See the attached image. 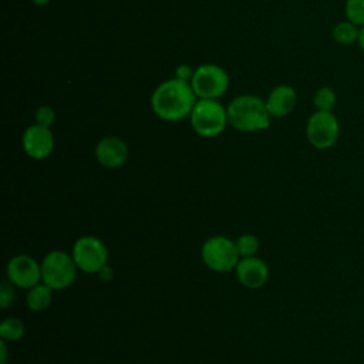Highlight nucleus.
<instances>
[{
  "label": "nucleus",
  "mask_w": 364,
  "mask_h": 364,
  "mask_svg": "<svg viewBox=\"0 0 364 364\" xmlns=\"http://www.w3.org/2000/svg\"><path fill=\"white\" fill-rule=\"evenodd\" d=\"M198 101L191 82L171 78L161 82L151 95V108L154 114L169 122L181 121L191 115Z\"/></svg>",
  "instance_id": "obj_1"
},
{
  "label": "nucleus",
  "mask_w": 364,
  "mask_h": 364,
  "mask_svg": "<svg viewBox=\"0 0 364 364\" xmlns=\"http://www.w3.org/2000/svg\"><path fill=\"white\" fill-rule=\"evenodd\" d=\"M228 108V122L240 132H257L269 128L270 114L266 101L260 97L242 94L235 97Z\"/></svg>",
  "instance_id": "obj_2"
},
{
  "label": "nucleus",
  "mask_w": 364,
  "mask_h": 364,
  "mask_svg": "<svg viewBox=\"0 0 364 364\" xmlns=\"http://www.w3.org/2000/svg\"><path fill=\"white\" fill-rule=\"evenodd\" d=\"M189 121L198 135L213 138L220 135L229 124L228 108L218 100H198L189 115Z\"/></svg>",
  "instance_id": "obj_3"
},
{
  "label": "nucleus",
  "mask_w": 364,
  "mask_h": 364,
  "mask_svg": "<svg viewBox=\"0 0 364 364\" xmlns=\"http://www.w3.org/2000/svg\"><path fill=\"white\" fill-rule=\"evenodd\" d=\"M40 264L41 282L53 290H64L70 287L77 277L78 267L74 257L64 250H51Z\"/></svg>",
  "instance_id": "obj_4"
},
{
  "label": "nucleus",
  "mask_w": 364,
  "mask_h": 364,
  "mask_svg": "<svg viewBox=\"0 0 364 364\" xmlns=\"http://www.w3.org/2000/svg\"><path fill=\"white\" fill-rule=\"evenodd\" d=\"M200 256L203 263L216 273L235 270L240 260L236 242L222 235H216L205 240L200 249Z\"/></svg>",
  "instance_id": "obj_5"
},
{
  "label": "nucleus",
  "mask_w": 364,
  "mask_h": 364,
  "mask_svg": "<svg viewBox=\"0 0 364 364\" xmlns=\"http://www.w3.org/2000/svg\"><path fill=\"white\" fill-rule=\"evenodd\" d=\"M191 87L198 100H219L229 88V75L218 64H202L195 68Z\"/></svg>",
  "instance_id": "obj_6"
},
{
  "label": "nucleus",
  "mask_w": 364,
  "mask_h": 364,
  "mask_svg": "<svg viewBox=\"0 0 364 364\" xmlns=\"http://www.w3.org/2000/svg\"><path fill=\"white\" fill-rule=\"evenodd\" d=\"M306 136L316 149H330L340 136V122L333 111H314L306 124Z\"/></svg>",
  "instance_id": "obj_7"
},
{
  "label": "nucleus",
  "mask_w": 364,
  "mask_h": 364,
  "mask_svg": "<svg viewBox=\"0 0 364 364\" xmlns=\"http://www.w3.org/2000/svg\"><path fill=\"white\" fill-rule=\"evenodd\" d=\"M71 255L78 270L88 274H98L108 262L107 246L101 239L91 235L78 237L73 246Z\"/></svg>",
  "instance_id": "obj_8"
},
{
  "label": "nucleus",
  "mask_w": 364,
  "mask_h": 364,
  "mask_svg": "<svg viewBox=\"0 0 364 364\" xmlns=\"http://www.w3.org/2000/svg\"><path fill=\"white\" fill-rule=\"evenodd\" d=\"M6 274L13 286L28 290L41 282V264L28 255H16L9 260Z\"/></svg>",
  "instance_id": "obj_9"
},
{
  "label": "nucleus",
  "mask_w": 364,
  "mask_h": 364,
  "mask_svg": "<svg viewBox=\"0 0 364 364\" xmlns=\"http://www.w3.org/2000/svg\"><path fill=\"white\" fill-rule=\"evenodd\" d=\"M23 149L24 152L36 161L48 158L54 151V135L50 128L33 124L23 132Z\"/></svg>",
  "instance_id": "obj_10"
},
{
  "label": "nucleus",
  "mask_w": 364,
  "mask_h": 364,
  "mask_svg": "<svg viewBox=\"0 0 364 364\" xmlns=\"http://www.w3.org/2000/svg\"><path fill=\"white\" fill-rule=\"evenodd\" d=\"M128 145L119 136H105L95 146V158L100 165L108 169L121 168L128 159Z\"/></svg>",
  "instance_id": "obj_11"
},
{
  "label": "nucleus",
  "mask_w": 364,
  "mask_h": 364,
  "mask_svg": "<svg viewBox=\"0 0 364 364\" xmlns=\"http://www.w3.org/2000/svg\"><path fill=\"white\" fill-rule=\"evenodd\" d=\"M235 273L237 280L249 289H259L269 279V267L266 262L257 256L240 257L235 267Z\"/></svg>",
  "instance_id": "obj_12"
},
{
  "label": "nucleus",
  "mask_w": 364,
  "mask_h": 364,
  "mask_svg": "<svg viewBox=\"0 0 364 364\" xmlns=\"http://www.w3.org/2000/svg\"><path fill=\"white\" fill-rule=\"evenodd\" d=\"M264 101L272 118H283L296 108L297 92L291 85L280 84L270 90Z\"/></svg>",
  "instance_id": "obj_13"
},
{
  "label": "nucleus",
  "mask_w": 364,
  "mask_h": 364,
  "mask_svg": "<svg viewBox=\"0 0 364 364\" xmlns=\"http://www.w3.org/2000/svg\"><path fill=\"white\" fill-rule=\"evenodd\" d=\"M53 301V289L46 283H38L27 290L26 303L31 311H43Z\"/></svg>",
  "instance_id": "obj_14"
},
{
  "label": "nucleus",
  "mask_w": 364,
  "mask_h": 364,
  "mask_svg": "<svg viewBox=\"0 0 364 364\" xmlns=\"http://www.w3.org/2000/svg\"><path fill=\"white\" fill-rule=\"evenodd\" d=\"M358 34H360V27L347 18L337 21L331 28V37L340 46L357 44Z\"/></svg>",
  "instance_id": "obj_15"
},
{
  "label": "nucleus",
  "mask_w": 364,
  "mask_h": 364,
  "mask_svg": "<svg viewBox=\"0 0 364 364\" xmlns=\"http://www.w3.org/2000/svg\"><path fill=\"white\" fill-rule=\"evenodd\" d=\"M26 333L24 323L17 317H7L0 324V338L4 341H17Z\"/></svg>",
  "instance_id": "obj_16"
},
{
  "label": "nucleus",
  "mask_w": 364,
  "mask_h": 364,
  "mask_svg": "<svg viewBox=\"0 0 364 364\" xmlns=\"http://www.w3.org/2000/svg\"><path fill=\"white\" fill-rule=\"evenodd\" d=\"M336 104H337V95L331 87L323 85L314 91L313 105L316 111H333Z\"/></svg>",
  "instance_id": "obj_17"
},
{
  "label": "nucleus",
  "mask_w": 364,
  "mask_h": 364,
  "mask_svg": "<svg viewBox=\"0 0 364 364\" xmlns=\"http://www.w3.org/2000/svg\"><path fill=\"white\" fill-rule=\"evenodd\" d=\"M236 247L240 257H250V256H256V253L259 252L260 242L257 236L252 233H243L236 239Z\"/></svg>",
  "instance_id": "obj_18"
},
{
  "label": "nucleus",
  "mask_w": 364,
  "mask_h": 364,
  "mask_svg": "<svg viewBox=\"0 0 364 364\" xmlns=\"http://www.w3.org/2000/svg\"><path fill=\"white\" fill-rule=\"evenodd\" d=\"M344 16L358 27L364 26V0H346Z\"/></svg>",
  "instance_id": "obj_19"
},
{
  "label": "nucleus",
  "mask_w": 364,
  "mask_h": 364,
  "mask_svg": "<svg viewBox=\"0 0 364 364\" xmlns=\"http://www.w3.org/2000/svg\"><path fill=\"white\" fill-rule=\"evenodd\" d=\"M36 124L50 128L55 121V111L50 105H40L34 112Z\"/></svg>",
  "instance_id": "obj_20"
},
{
  "label": "nucleus",
  "mask_w": 364,
  "mask_h": 364,
  "mask_svg": "<svg viewBox=\"0 0 364 364\" xmlns=\"http://www.w3.org/2000/svg\"><path fill=\"white\" fill-rule=\"evenodd\" d=\"M16 299V293L13 289L11 283L3 282L0 286V307L1 309H9L13 306Z\"/></svg>",
  "instance_id": "obj_21"
},
{
  "label": "nucleus",
  "mask_w": 364,
  "mask_h": 364,
  "mask_svg": "<svg viewBox=\"0 0 364 364\" xmlns=\"http://www.w3.org/2000/svg\"><path fill=\"white\" fill-rule=\"evenodd\" d=\"M193 73L195 70L188 65V64H181L176 67V71H175V78L178 80H182V81H186V82H191L192 77H193Z\"/></svg>",
  "instance_id": "obj_22"
},
{
  "label": "nucleus",
  "mask_w": 364,
  "mask_h": 364,
  "mask_svg": "<svg viewBox=\"0 0 364 364\" xmlns=\"http://www.w3.org/2000/svg\"><path fill=\"white\" fill-rule=\"evenodd\" d=\"M7 341L0 340V364H6L7 363Z\"/></svg>",
  "instance_id": "obj_23"
},
{
  "label": "nucleus",
  "mask_w": 364,
  "mask_h": 364,
  "mask_svg": "<svg viewBox=\"0 0 364 364\" xmlns=\"http://www.w3.org/2000/svg\"><path fill=\"white\" fill-rule=\"evenodd\" d=\"M98 276L101 280H111L112 277V270L108 267V264L105 267H102L100 272H98Z\"/></svg>",
  "instance_id": "obj_24"
},
{
  "label": "nucleus",
  "mask_w": 364,
  "mask_h": 364,
  "mask_svg": "<svg viewBox=\"0 0 364 364\" xmlns=\"http://www.w3.org/2000/svg\"><path fill=\"white\" fill-rule=\"evenodd\" d=\"M357 46H358V48L364 53V26H363V27H360V34H358Z\"/></svg>",
  "instance_id": "obj_25"
},
{
  "label": "nucleus",
  "mask_w": 364,
  "mask_h": 364,
  "mask_svg": "<svg viewBox=\"0 0 364 364\" xmlns=\"http://www.w3.org/2000/svg\"><path fill=\"white\" fill-rule=\"evenodd\" d=\"M50 1H51V0H31V3H33L34 6H40V7H41V6H47Z\"/></svg>",
  "instance_id": "obj_26"
}]
</instances>
